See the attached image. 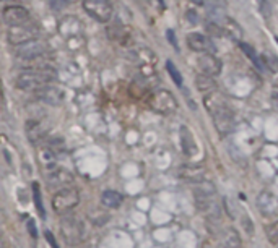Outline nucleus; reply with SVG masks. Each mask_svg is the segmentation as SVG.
I'll return each mask as SVG.
<instances>
[{"mask_svg": "<svg viewBox=\"0 0 278 248\" xmlns=\"http://www.w3.org/2000/svg\"><path fill=\"white\" fill-rule=\"evenodd\" d=\"M57 73L54 68L49 67H34L26 68L16 77V88L23 91H34V90H44L50 83L55 81Z\"/></svg>", "mask_w": 278, "mask_h": 248, "instance_id": "nucleus-1", "label": "nucleus"}, {"mask_svg": "<svg viewBox=\"0 0 278 248\" xmlns=\"http://www.w3.org/2000/svg\"><path fill=\"white\" fill-rule=\"evenodd\" d=\"M205 106L210 112L215 127L221 135H226L233 130V114L228 109L223 96L218 93H210L205 96Z\"/></svg>", "mask_w": 278, "mask_h": 248, "instance_id": "nucleus-2", "label": "nucleus"}, {"mask_svg": "<svg viewBox=\"0 0 278 248\" xmlns=\"http://www.w3.org/2000/svg\"><path fill=\"white\" fill-rule=\"evenodd\" d=\"M83 8L93 20L99 23H108L113 18L114 8L111 0H82Z\"/></svg>", "mask_w": 278, "mask_h": 248, "instance_id": "nucleus-3", "label": "nucleus"}, {"mask_svg": "<svg viewBox=\"0 0 278 248\" xmlns=\"http://www.w3.org/2000/svg\"><path fill=\"white\" fill-rule=\"evenodd\" d=\"M80 201V195H78V190L73 188V186H67V188L57 190V193L54 195L52 198V208L55 213H67L73 209Z\"/></svg>", "mask_w": 278, "mask_h": 248, "instance_id": "nucleus-4", "label": "nucleus"}, {"mask_svg": "<svg viewBox=\"0 0 278 248\" xmlns=\"http://www.w3.org/2000/svg\"><path fill=\"white\" fill-rule=\"evenodd\" d=\"M148 106L151 110L158 112V114H173L178 109V102H176L174 96L169 91L160 90L155 91L148 97Z\"/></svg>", "mask_w": 278, "mask_h": 248, "instance_id": "nucleus-5", "label": "nucleus"}, {"mask_svg": "<svg viewBox=\"0 0 278 248\" xmlns=\"http://www.w3.org/2000/svg\"><path fill=\"white\" fill-rule=\"evenodd\" d=\"M3 21L5 25L10 28H21V26H28V25H33L34 20L31 16V13L23 8L20 5H13V7H7L2 13Z\"/></svg>", "mask_w": 278, "mask_h": 248, "instance_id": "nucleus-6", "label": "nucleus"}, {"mask_svg": "<svg viewBox=\"0 0 278 248\" xmlns=\"http://www.w3.org/2000/svg\"><path fill=\"white\" fill-rule=\"evenodd\" d=\"M60 232L68 245H77L85 238V227L75 217H65L60 222Z\"/></svg>", "mask_w": 278, "mask_h": 248, "instance_id": "nucleus-7", "label": "nucleus"}, {"mask_svg": "<svg viewBox=\"0 0 278 248\" xmlns=\"http://www.w3.org/2000/svg\"><path fill=\"white\" fill-rule=\"evenodd\" d=\"M46 49H48V44L43 43V41H30V43L23 44V46H18V50H16V55L23 60H34L41 57Z\"/></svg>", "mask_w": 278, "mask_h": 248, "instance_id": "nucleus-8", "label": "nucleus"}, {"mask_svg": "<svg viewBox=\"0 0 278 248\" xmlns=\"http://www.w3.org/2000/svg\"><path fill=\"white\" fill-rule=\"evenodd\" d=\"M46 182H48V185L52 186V188L62 190V188H67V186L72 185L73 175L68 170L59 169L57 167V169L48 172V175H46Z\"/></svg>", "mask_w": 278, "mask_h": 248, "instance_id": "nucleus-9", "label": "nucleus"}, {"mask_svg": "<svg viewBox=\"0 0 278 248\" xmlns=\"http://www.w3.org/2000/svg\"><path fill=\"white\" fill-rule=\"evenodd\" d=\"M187 46L196 52H202V54H210L215 50V44L208 36L200 34V32H191L187 36Z\"/></svg>", "mask_w": 278, "mask_h": 248, "instance_id": "nucleus-10", "label": "nucleus"}, {"mask_svg": "<svg viewBox=\"0 0 278 248\" xmlns=\"http://www.w3.org/2000/svg\"><path fill=\"white\" fill-rule=\"evenodd\" d=\"M198 67L203 72L205 77H216L221 72V62L218 57H215L213 54H203L198 59Z\"/></svg>", "mask_w": 278, "mask_h": 248, "instance_id": "nucleus-11", "label": "nucleus"}, {"mask_svg": "<svg viewBox=\"0 0 278 248\" xmlns=\"http://www.w3.org/2000/svg\"><path fill=\"white\" fill-rule=\"evenodd\" d=\"M180 144H182L184 154H187L189 157H194L198 151L196 138H194L192 132L187 127H180Z\"/></svg>", "mask_w": 278, "mask_h": 248, "instance_id": "nucleus-12", "label": "nucleus"}, {"mask_svg": "<svg viewBox=\"0 0 278 248\" xmlns=\"http://www.w3.org/2000/svg\"><path fill=\"white\" fill-rule=\"evenodd\" d=\"M218 243L221 245V248H238L241 245V238L238 235V232L234 231V229H225V231H221L218 235Z\"/></svg>", "mask_w": 278, "mask_h": 248, "instance_id": "nucleus-13", "label": "nucleus"}, {"mask_svg": "<svg viewBox=\"0 0 278 248\" xmlns=\"http://www.w3.org/2000/svg\"><path fill=\"white\" fill-rule=\"evenodd\" d=\"M26 135L30 138V141L34 143L48 135V127L41 120H31L26 124Z\"/></svg>", "mask_w": 278, "mask_h": 248, "instance_id": "nucleus-14", "label": "nucleus"}, {"mask_svg": "<svg viewBox=\"0 0 278 248\" xmlns=\"http://www.w3.org/2000/svg\"><path fill=\"white\" fill-rule=\"evenodd\" d=\"M257 206L261 208V211L263 214H273V213L277 211V208H278V201H277V198L272 193H268V191H263V193L259 195Z\"/></svg>", "mask_w": 278, "mask_h": 248, "instance_id": "nucleus-15", "label": "nucleus"}, {"mask_svg": "<svg viewBox=\"0 0 278 248\" xmlns=\"http://www.w3.org/2000/svg\"><path fill=\"white\" fill-rule=\"evenodd\" d=\"M122 195L119 191H114V190H106L103 195H101V203H103L106 208H119L122 204Z\"/></svg>", "mask_w": 278, "mask_h": 248, "instance_id": "nucleus-16", "label": "nucleus"}, {"mask_svg": "<svg viewBox=\"0 0 278 248\" xmlns=\"http://www.w3.org/2000/svg\"><path fill=\"white\" fill-rule=\"evenodd\" d=\"M138 2H140V5L143 7V10L151 16H158L164 10L163 0H138Z\"/></svg>", "mask_w": 278, "mask_h": 248, "instance_id": "nucleus-17", "label": "nucleus"}, {"mask_svg": "<svg viewBox=\"0 0 278 248\" xmlns=\"http://www.w3.org/2000/svg\"><path fill=\"white\" fill-rule=\"evenodd\" d=\"M39 97L43 101H46L48 104H52V106H59L60 104V99H62V94L55 90V88H50V86H46L44 90L39 91Z\"/></svg>", "mask_w": 278, "mask_h": 248, "instance_id": "nucleus-18", "label": "nucleus"}, {"mask_svg": "<svg viewBox=\"0 0 278 248\" xmlns=\"http://www.w3.org/2000/svg\"><path fill=\"white\" fill-rule=\"evenodd\" d=\"M179 174H180V177H182V179H187V180H196V182H202V174H203V169H200V167H182Z\"/></svg>", "mask_w": 278, "mask_h": 248, "instance_id": "nucleus-19", "label": "nucleus"}, {"mask_svg": "<svg viewBox=\"0 0 278 248\" xmlns=\"http://www.w3.org/2000/svg\"><path fill=\"white\" fill-rule=\"evenodd\" d=\"M33 200H34V206H36V209H38V213H39V216L41 217H46V209H44V204H43V196H41V190H39V185L33 184Z\"/></svg>", "mask_w": 278, "mask_h": 248, "instance_id": "nucleus-20", "label": "nucleus"}, {"mask_svg": "<svg viewBox=\"0 0 278 248\" xmlns=\"http://www.w3.org/2000/svg\"><path fill=\"white\" fill-rule=\"evenodd\" d=\"M239 47H241V50H243V52H244L245 55H247L249 59L252 60L254 65H256V67H257L259 70H262V68H263V65H262V62H261V57H259L257 52L251 47V46H247V44H244V43H239Z\"/></svg>", "mask_w": 278, "mask_h": 248, "instance_id": "nucleus-21", "label": "nucleus"}, {"mask_svg": "<svg viewBox=\"0 0 278 248\" xmlns=\"http://www.w3.org/2000/svg\"><path fill=\"white\" fill-rule=\"evenodd\" d=\"M265 233H267L268 242L273 243V245H277L278 243V221L272 222L270 226L265 229Z\"/></svg>", "mask_w": 278, "mask_h": 248, "instance_id": "nucleus-22", "label": "nucleus"}, {"mask_svg": "<svg viewBox=\"0 0 278 248\" xmlns=\"http://www.w3.org/2000/svg\"><path fill=\"white\" fill-rule=\"evenodd\" d=\"M196 83H197L198 90H202V91L213 90V88H215V83L212 81V78L210 77H205V75H203V77H197Z\"/></svg>", "mask_w": 278, "mask_h": 248, "instance_id": "nucleus-23", "label": "nucleus"}, {"mask_svg": "<svg viewBox=\"0 0 278 248\" xmlns=\"http://www.w3.org/2000/svg\"><path fill=\"white\" fill-rule=\"evenodd\" d=\"M166 68H168V72L171 75V78L174 79V83L178 86H182V77H180V73H179V70L176 68V65L173 62H168L166 63Z\"/></svg>", "mask_w": 278, "mask_h": 248, "instance_id": "nucleus-24", "label": "nucleus"}, {"mask_svg": "<svg viewBox=\"0 0 278 248\" xmlns=\"http://www.w3.org/2000/svg\"><path fill=\"white\" fill-rule=\"evenodd\" d=\"M243 226H244L245 232H247V233H254V224L249 221L247 216H243Z\"/></svg>", "mask_w": 278, "mask_h": 248, "instance_id": "nucleus-25", "label": "nucleus"}, {"mask_svg": "<svg viewBox=\"0 0 278 248\" xmlns=\"http://www.w3.org/2000/svg\"><path fill=\"white\" fill-rule=\"evenodd\" d=\"M44 237H46V240L49 242V245H50V247H52V248H59L57 242H55V238H54V235H52V232H50V231H46V232H44Z\"/></svg>", "mask_w": 278, "mask_h": 248, "instance_id": "nucleus-26", "label": "nucleus"}, {"mask_svg": "<svg viewBox=\"0 0 278 248\" xmlns=\"http://www.w3.org/2000/svg\"><path fill=\"white\" fill-rule=\"evenodd\" d=\"M166 36H168L171 46H174L176 50H179V47H178V39H176V36H174V31H173V30H168V31H166Z\"/></svg>", "mask_w": 278, "mask_h": 248, "instance_id": "nucleus-27", "label": "nucleus"}, {"mask_svg": "<svg viewBox=\"0 0 278 248\" xmlns=\"http://www.w3.org/2000/svg\"><path fill=\"white\" fill-rule=\"evenodd\" d=\"M28 231H30L31 237H33V238H38V232H36V229H34V222H33V221H28Z\"/></svg>", "mask_w": 278, "mask_h": 248, "instance_id": "nucleus-28", "label": "nucleus"}, {"mask_svg": "<svg viewBox=\"0 0 278 248\" xmlns=\"http://www.w3.org/2000/svg\"><path fill=\"white\" fill-rule=\"evenodd\" d=\"M273 106H275V109L278 110V91H275V93H273Z\"/></svg>", "mask_w": 278, "mask_h": 248, "instance_id": "nucleus-29", "label": "nucleus"}, {"mask_svg": "<svg viewBox=\"0 0 278 248\" xmlns=\"http://www.w3.org/2000/svg\"><path fill=\"white\" fill-rule=\"evenodd\" d=\"M192 2H194V3H197V5H200V3H203V2H205V0H192Z\"/></svg>", "mask_w": 278, "mask_h": 248, "instance_id": "nucleus-30", "label": "nucleus"}, {"mask_svg": "<svg viewBox=\"0 0 278 248\" xmlns=\"http://www.w3.org/2000/svg\"><path fill=\"white\" fill-rule=\"evenodd\" d=\"M2 247H3V243H2V242H0V248H2Z\"/></svg>", "mask_w": 278, "mask_h": 248, "instance_id": "nucleus-31", "label": "nucleus"}, {"mask_svg": "<svg viewBox=\"0 0 278 248\" xmlns=\"http://www.w3.org/2000/svg\"><path fill=\"white\" fill-rule=\"evenodd\" d=\"M275 41H277V44H278V37H275Z\"/></svg>", "mask_w": 278, "mask_h": 248, "instance_id": "nucleus-32", "label": "nucleus"}]
</instances>
